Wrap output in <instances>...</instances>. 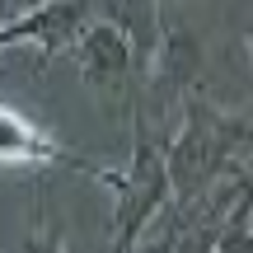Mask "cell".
Returning <instances> with one entry per match:
<instances>
[{"label":"cell","mask_w":253,"mask_h":253,"mask_svg":"<svg viewBox=\"0 0 253 253\" xmlns=\"http://www.w3.org/2000/svg\"><path fill=\"white\" fill-rule=\"evenodd\" d=\"M249 56H253V24H249Z\"/></svg>","instance_id":"9c48e42d"},{"label":"cell","mask_w":253,"mask_h":253,"mask_svg":"<svg viewBox=\"0 0 253 253\" xmlns=\"http://www.w3.org/2000/svg\"><path fill=\"white\" fill-rule=\"evenodd\" d=\"M0 5H5V9H9V19H14V14H24V9L42 5V0H0Z\"/></svg>","instance_id":"ba28073f"},{"label":"cell","mask_w":253,"mask_h":253,"mask_svg":"<svg viewBox=\"0 0 253 253\" xmlns=\"http://www.w3.org/2000/svg\"><path fill=\"white\" fill-rule=\"evenodd\" d=\"M14 253H66V249H61V235H56L52 220H38V225L28 230V239H24Z\"/></svg>","instance_id":"52a82bcc"},{"label":"cell","mask_w":253,"mask_h":253,"mask_svg":"<svg viewBox=\"0 0 253 253\" xmlns=\"http://www.w3.org/2000/svg\"><path fill=\"white\" fill-rule=\"evenodd\" d=\"M244 155H253V118L211 108L202 94L183 99V126L164 145L169 188L178 202L202 197L230 173H244Z\"/></svg>","instance_id":"6da1fadb"},{"label":"cell","mask_w":253,"mask_h":253,"mask_svg":"<svg viewBox=\"0 0 253 253\" xmlns=\"http://www.w3.org/2000/svg\"><path fill=\"white\" fill-rule=\"evenodd\" d=\"M71 47H75V71H80V80L89 84V89H99V94L122 89L126 75L136 71V47L113 19H89Z\"/></svg>","instance_id":"277c9868"},{"label":"cell","mask_w":253,"mask_h":253,"mask_svg":"<svg viewBox=\"0 0 253 253\" xmlns=\"http://www.w3.org/2000/svg\"><path fill=\"white\" fill-rule=\"evenodd\" d=\"M211 253H253V173L211 235Z\"/></svg>","instance_id":"8992f818"},{"label":"cell","mask_w":253,"mask_h":253,"mask_svg":"<svg viewBox=\"0 0 253 253\" xmlns=\"http://www.w3.org/2000/svg\"><path fill=\"white\" fill-rule=\"evenodd\" d=\"M131 164L126 169H108L99 164L94 178L118 197L113 207V230H108V253H131L145 239L150 220L160 211H169L173 188H169V164H164V136H150L141 108H131Z\"/></svg>","instance_id":"7a4b0ae2"},{"label":"cell","mask_w":253,"mask_h":253,"mask_svg":"<svg viewBox=\"0 0 253 253\" xmlns=\"http://www.w3.org/2000/svg\"><path fill=\"white\" fill-rule=\"evenodd\" d=\"M84 24H89V0H42V5H33V9L0 24V52L33 47L42 61H52V56H61L80 38Z\"/></svg>","instance_id":"3957f363"},{"label":"cell","mask_w":253,"mask_h":253,"mask_svg":"<svg viewBox=\"0 0 253 253\" xmlns=\"http://www.w3.org/2000/svg\"><path fill=\"white\" fill-rule=\"evenodd\" d=\"M0 164H66V169L94 173L99 160H84L80 150H66L56 136H47L42 126H33L24 113L0 103Z\"/></svg>","instance_id":"5b68a950"}]
</instances>
